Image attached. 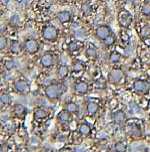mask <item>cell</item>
Masks as SVG:
<instances>
[{
  "instance_id": "cell-31",
  "label": "cell",
  "mask_w": 150,
  "mask_h": 152,
  "mask_svg": "<svg viewBox=\"0 0 150 152\" xmlns=\"http://www.w3.org/2000/svg\"><path fill=\"white\" fill-rule=\"evenodd\" d=\"M7 46V39L3 34L0 35V50L3 51Z\"/></svg>"
},
{
  "instance_id": "cell-23",
  "label": "cell",
  "mask_w": 150,
  "mask_h": 152,
  "mask_svg": "<svg viewBox=\"0 0 150 152\" xmlns=\"http://www.w3.org/2000/svg\"><path fill=\"white\" fill-rule=\"evenodd\" d=\"M139 36L142 39H146L150 37V25L146 24L141 28V30L139 32Z\"/></svg>"
},
{
  "instance_id": "cell-13",
  "label": "cell",
  "mask_w": 150,
  "mask_h": 152,
  "mask_svg": "<svg viewBox=\"0 0 150 152\" xmlns=\"http://www.w3.org/2000/svg\"><path fill=\"white\" fill-rule=\"evenodd\" d=\"M56 118H57V121L60 124H66V123H68L70 121V119H71V113H68L66 109H64V111H60V113L57 114V117Z\"/></svg>"
},
{
  "instance_id": "cell-1",
  "label": "cell",
  "mask_w": 150,
  "mask_h": 152,
  "mask_svg": "<svg viewBox=\"0 0 150 152\" xmlns=\"http://www.w3.org/2000/svg\"><path fill=\"white\" fill-rule=\"evenodd\" d=\"M63 86L61 84H50L45 88V95L48 99L51 100H55L57 99L60 95H62V93L64 92V88H62Z\"/></svg>"
},
{
  "instance_id": "cell-25",
  "label": "cell",
  "mask_w": 150,
  "mask_h": 152,
  "mask_svg": "<svg viewBox=\"0 0 150 152\" xmlns=\"http://www.w3.org/2000/svg\"><path fill=\"white\" fill-rule=\"evenodd\" d=\"M65 109L70 113H76L78 111V106L74 102H67L66 106H65Z\"/></svg>"
},
{
  "instance_id": "cell-2",
  "label": "cell",
  "mask_w": 150,
  "mask_h": 152,
  "mask_svg": "<svg viewBox=\"0 0 150 152\" xmlns=\"http://www.w3.org/2000/svg\"><path fill=\"white\" fill-rule=\"evenodd\" d=\"M133 90L138 95H145L150 91V83L145 79H136L133 83Z\"/></svg>"
},
{
  "instance_id": "cell-10",
  "label": "cell",
  "mask_w": 150,
  "mask_h": 152,
  "mask_svg": "<svg viewBox=\"0 0 150 152\" xmlns=\"http://www.w3.org/2000/svg\"><path fill=\"white\" fill-rule=\"evenodd\" d=\"M88 90L89 86L86 82H78V83H75L73 86V91L77 95H85L87 93Z\"/></svg>"
},
{
  "instance_id": "cell-21",
  "label": "cell",
  "mask_w": 150,
  "mask_h": 152,
  "mask_svg": "<svg viewBox=\"0 0 150 152\" xmlns=\"http://www.w3.org/2000/svg\"><path fill=\"white\" fill-rule=\"evenodd\" d=\"M82 47V44L78 41H72L68 45V51L70 53H74L76 51H79Z\"/></svg>"
},
{
  "instance_id": "cell-7",
  "label": "cell",
  "mask_w": 150,
  "mask_h": 152,
  "mask_svg": "<svg viewBox=\"0 0 150 152\" xmlns=\"http://www.w3.org/2000/svg\"><path fill=\"white\" fill-rule=\"evenodd\" d=\"M111 34V29L107 25H101V26L96 28L95 30V35L97 37V39L99 40H105Z\"/></svg>"
},
{
  "instance_id": "cell-12",
  "label": "cell",
  "mask_w": 150,
  "mask_h": 152,
  "mask_svg": "<svg viewBox=\"0 0 150 152\" xmlns=\"http://www.w3.org/2000/svg\"><path fill=\"white\" fill-rule=\"evenodd\" d=\"M127 134L129 135L131 138H134V139L141 138V137H142L141 128L138 127V126L135 125V124L129 125L127 127Z\"/></svg>"
},
{
  "instance_id": "cell-26",
  "label": "cell",
  "mask_w": 150,
  "mask_h": 152,
  "mask_svg": "<svg viewBox=\"0 0 150 152\" xmlns=\"http://www.w3.org/2000/svg\"><path fill=\"white\" fill-rule=\"evenodd\" d=\"M120 60H121V55L118 52L114 51V52H112L111 54H110L109 61L111 63H113V64H116V63L120 62Z\"/></svg>"
},
{
  "instance_id": "cell-9",
  "label": "cell",
  "mask_w": 150,
  "mask_h": 152,
  "mask_svg": "<svg viewBox=\"0 0 150 152\" xmlns=\"http://www.w3.org/2000/svg\"><path fill=\"white\" fill-rule=\"evenodd\" d=\"M14 90L19 93H25L29 90V85L25 79H17L13 84Z\"/></svg>"
},
{
  "instance_id": "cell-19",
  "label": "cell",
  "mask_w": 150,
  "mask_h": 152,
  "mask_svg": "<svg viewBox=\"0 0 150 152\" xmlns=\"http://www.w3.org/2000/svg\"><path fill=\"white\" fill-rule=\"evenodd\" d=\"M78 131L82 136H88L91 133V128L87 123H81L78 127Z\"/></svg>"
},
{
  "instance_id": "cell-6",
  "label": "cell",
  "mask_w": 150,
  "mask_h": 152,
  "mask_svg": "<svg viewBox=\"0 0 150 152\" xmlns=\"http://www.w3.org/2000/svg\"><path fill=\"white\" fill-rule=\"evenodd\" d=\"M39 44L36 40L34 39H27L24 42V45H23V49L28 53V54H35L39 51Z\"/></svg>"
},
{
  "instance_id": "cell-18",
  "label": "cell",
  "mask_w": 150,
  "mask_h": 152,
  "mask_svg": "<svg viewBox=\"0 0 150 152\" xmlns=\"http://www.w3.org/2000/svg\"><path fill=\"white\" fill-rule=\"evenodd\" d=\"M0 104H1V106H6L8 104H11V97L8 93L6 92H2L1 95H0Z\"/></svg>"
},
{
  "instance_id": "cell-11",
  "label": "cell",
  "mask_w": 150,
  "mask_h": 152,
  "mask_svg": "<svg viewBox=\"0 0 150 152\" xmlns=\"http://www.w3.org/2000/svg\"><path fill=\"white\" fill-rule=\"evenodd\" d=\"M54 59L55 57L53 55H51V54H44L40 58V64L44 68H50L54 65Z\"/></svg>"
},
{
  "instance_id": "cell-4",
  "label": "cell",
  "mask_w": 150,
  "mask_h": 152,
  "mask_svg": "<svg viewBox=\"0 0 150 152\" xmlns=\"http://www.w3.org/2000/svg\"><path fill=\"white\" fill-rule=\"evenodd\" d=\"M132 21H133V18L129 12H127V11H125V10H122L119 12L118 23L121 27L128 28L131 24H132Z\"/></svg>"
},
{
  "instance_id": "cell-27",
  "label": "cell",
  "mask_w": 150,
  "mask_h": 152,
  "mask_svg": "<svg viewBox=\"0 0 150 152\" xmlns=\"http://www.w3.org/2000/svg\"><path fill=\"white\" fill-rule=\"evenodd\" d=\"M113 149L115 152H126V145H125V143L119 141L114 144Z\"/></svg>"
},
{
  "instance_id": "cell-15",
  "label": "cell",
  "mask_w": 150,
  "mask_h": 152,
  "mask_svg": "<svg viewBox=\"0 0 150 152\" xmlns=\"http://www.w3.org/2000/svg\"><path fill=\"white\" fill-rule=\"evenodd\" d=\"M98 109H99V106H98L97 102H89L86 104V111H87L89 115H94V114H96Z\"/></svg>"
},
{
  "instance_id": "cell-8",
  "label": "cell",
  "mask_w": 150,
  "mask_h": 152,
  "mask_svg": "<svg viewBox=\"0 0 150 152\" xmlns=\"http://www.w3.org/2000/svg\"><path fill=\"white\" fill-rule=\"evenodd\" d=\"M111 118H112V120H113V122L116 123V124H118V125L124 124V123L126 122V119H127L126 114L123 111H113L111 114Z\"/></svg>"
},
{
  "instance_id": "cell-30",
  "label": "cell",
  "mask_w": 150,
  "mask_h": 152,
  "mask_svg": "<svg viewBox=\"0 0 150 152\" xmlns=\"http://www.w3.org/2000/svg\"><path fill=\"white\" fill-rule=\"evenodd\" d=\"M115 41H116L115 36L111 34L109 37H107L105 40H103V43H104V45L106 47H110V46H112L114 43H115Z\"/></svg>"
},
{
  "instance_id": "cell-5",
  "label": "cell",
  "mask_w": 150,
  "mask_h": 152,
  "mask_svg": "<svg viewBox=\"0 0 150 152\" xmlns=\"http://www.w3.org/2000/svg\"><path fill=\"white\" fill-rule=\"evenodd\" d=\"M124 78V72L121 69L115 68V69H112L110 71V73L108 75V82L112 84H118Z\"/></svg>"
},
{
  "instance_id": "cell-33",
  "label": "cell",
  "mask_w": 150,
  "mask_h": 152,
  "mask_svg": "<svg viewBox=\"0 0 150 152\" xmlns=\"http://www.w3.org/2000/svg\"><path fill=\"white\" fill-rule=\"evenodd\" d=\"M5 68L7 70H11L14 68V64L12 61H7V62H5Z\"/></svg>"
},
{
  "instance_id": "cell-24",
  "label": "cell",
  "mask_w": 150,
  "mask_h": 152,
  "mask_svg": "<svg viewBox=\"0 0 150 152\" xmlns=\"http://www.w3.org/2000/svg\"><path fill=\"white\" fill-rule=\"evenodd\" d=\"M85 55L89 59H95L97 57V50L94 47H88L85 50Z\"/></svg>"
},
{
  "instance_id": "cell-36",
  "label": "cell",
  "mask_w": 150,
  "mask_h": 152,
  "mask_svg": "<svg viewBox=\"0 0 150 152\" xmlns=\"http://www.w3.org/2000/svg\"><path fill=\"white\" fill-rule=\"evenodd\" d=\"M149 121H150V114H149Z\"/></svg>"
},
{
  "instance_id": "cell-32",
  "label": "cell",
  "mask_w": 150,
  "mask_h": 152,
  "mask_svg": "<svg viewBox=\"0 0 150 152\" xmlns=\"http://www.w3.org/2000/svg\"><path fill=\"white\" fill-rule=\"evenodd\" d=\"M81 12L83 14H88L90 12V5H89L88 3H83L81 5Z\"/></svg>"
},
{
  "instance_id": "cell-14",
  "label": "cell",
  "mask_w": 150,
  "mask_h": 152,
  "mask_svg": "<svg viewBox=\"0 0 150 152\" xmlns=\"http://www.w3.org/2000/svg\"><path fill=\"white\" fill-rule=\"evenodd\" d=\"M13 113L16 117L23 118L25 116V114H26V107L23 106V104H17L13 107Z\"/></svg>"
},
{
  "instance_id": "cell-28",
  "label": "cell",
  "mask_w": 150,
  "mask_h": 152,
  "mask_svg": "<svg viewBox=\"0 0 150 152\" xmlns=\"http://www.w3.org/2000/svg\"><path fill=\"white\" fill-rule=\"evenodd\" d=\"M72 69H73L74 73H80V72H82L84 70V66L81 62L76 61V62H74L73 65H72Z\"/></svg>"
},
{
  "instance_id": "cell-34",
  "label": "cell",
  "mask_w": 150,
  "mask_h": 152,
  "mask_svg": "<svg viewBox=\"0 0 150 152\" xmlns=\"http://www.w3.org/2000/svg\"><path fill=\"white\" fill-rule=\"evenodd\" d=\"M60 152H72V150L70 148H63L60 150Z\"/></svg>"
},
{
  "instance_id": "cell-29",
  "label": "cell",
  "mask_w": 150,
  "mask_h": 152,
  "mask_svg": "<svg viewBox=\"0 0 150 152\" xmlns=\"http://www.w3.org/2000/svg\"><path fill=\"white\" fill-rule=\"evenodd\" d=\"M141 13L145 16H150V1H147L144 4H142Z\"/></svg>"
},
{
  "instance_id": "cell-3",
  "label": "cell",
  "mask_w": 150,
  "mask_h": 152,
  "mask_svg": "<svg viewBox=\"0 0 150 152\" xmlns=\"http://www.w3.org/2000/svg\"><path fill=\"white\" fill-rule=\"evenodd\" d=\"M42 37L44 40L49 42H54L56 41L58 37V32L55 27L53 26H46L42 30Z\"/></svg>"
},
{
  "instance_id": "cell-17",
  "label": "cell",
  "mask_w": 150,
  "mask_h": 152,
  "mask_svg": "<svg viewBox=\"0 0 150 152\" xmlns=\"http://www.w3.org/2000/svg\"><path fill=\"white\" fill-rule=\"evenodd\" d=\"M69 75V68L66 65H61L57 69V76L59 79H65Z\"/></svg>"
},
{
  "instance_id": "cell-22",
  "label": "cell",
  "mask_w": 150,
  "mask_h": 152,
  "mask_svg": "<svg viewBox=\"0 0 150 152\" xmlns=\"http://www.w3.org/2000/svg\"><path fill=\"white\" fill-rule=\"evenodd\" d=\"M22 50V45L18 41H14L10 45V52L13 54H19Z\"/></svg>"
},
{
  "instance_id": "cell-20",
  "label": "cell",
  "mask_w": 150,
  "mask_h": 152,
  "mask_svg": "<svg viewBox=\"0 0 150 152\" xmlns=\"http://www.w3.org/2000/svg\"><path fill=\"white\" fill-rule=\"evenodd\" d=\"M34 118L36 119H43L47 116V111L43 108H36L34 109V113H33Z\"/></svg>"
},
{
  "instance_id": "cell-35",
  "label": "cell",
  "mask_w": 150,
  "mask_h": 152,
  "mask_svg": "<svg viewBox=\"0 0 150 152\" xmlns=\"http://www.w3.org/2000/svg\"><path fill=\"white\" fill-rule=\"evenodd\" d=\"M59 2H61V3H66V2H68L69 0H58Z\"/></svg>"
},
{
  "instance_id": "cell-16",
  "label": "cell",
  "mask_w": 150,
  "mask_h": 152,
  "mask_svg": "<svg viewBox=\"0 0 150 152\" xmlns=\"http://www.w3.org/2000/svg\"><path fill=\"white\" fill-rule=\"evenodd\" d=\"M57 19L59 20L60 23L65 24V23L69 22L70 19H71V14L68 11H60V12L57 13Z\"/></svg>"
}]
</instances>
